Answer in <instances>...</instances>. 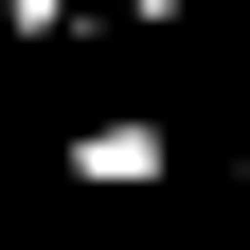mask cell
Here are the masks:
<instances>
[]
</instances>
